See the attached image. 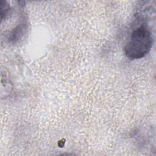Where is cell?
<instances>
[{"label":"cell","instance_id":"cell-3","mask_svg":"<svg viewBox=\"0 0 156 156\" xmlns=\"http://www.w3.org/2000/svg\"><path fill=\"white\" fill-rule=\"evenodd\" d=\"M10 6L6 1H1V20L2 21L8 16L10 11Z\"/></svg>","mask_w":156,"mask_h":156},{"label":"cell","instance_id":"cell-1","mask_svg":"<svg viewBox=\"0 0 156 156\" xmlns=\"http://www.w3.org/2000/svg\"><path fill=\"white\" fill-rule=\"evenodd\" d=\"M153 44V37L151 30L144 24L135 29L124 46V53L130 60L140 59L151 51Z\"/></svg>","mask_w":156,"mask_h":156},{"label":"cell","instance_id":"cell-2","mask_svg":"<svg viewBox=\"0 0 156 156\" xmlns=\"http://www.w3.org/2000/svg\"><path fill=\"white\" fill-rule=\"evenodd\" d=\"M26 29V24L24 23H21L19 24L15 28L12 30L10 34V36L9 39L12 41H16L19 39H20L24 35V32Z\"/></svg>","mask_w":156,"mask_h":156}]
</instances>
